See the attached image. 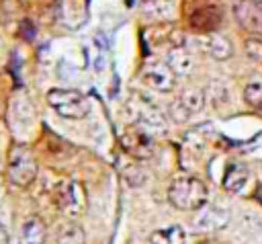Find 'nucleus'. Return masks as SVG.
I'll list each match as a JSON object with an SVG mask.
<instances>
[{
    "instance_id": "obj_1",
    "label": "nucleus",
    "mask_w": 262,
    "mask_h": 244,
    "mask_svg": "<svg viewBox=\"0 0 262 244\" xmlns=\"http://www.w3.org/2000/svg\"><path fill=\"white\" fill-rule=\"evenodd\" d=\"M207 185L190 174H180L168 189V201L180 211H199L207 205Z\"/></svg>"
},
{
    "instance_id": "obj_2",
    "label": "nucleus",
    "mask_w": 262,
    "mask_h": 244,
    "mask_svg": "<svg viewBox=\"0 0 262 244\" xmlns=\"http://www.w3.org/2000/svg\"><path fill=\"white\" fill-rule=\"evenodd\" d=\"M37 170H39L37 160H35L33 152L27 146L14 144L8 150V168H6V174H8V180L14 187H29L37 178Z\"/></svg>"
},
{
    "instance_id": "obj_3",
    "label": "nucleus",
    "mask_w": 262,
    "mask_h": 244,
    "mask_svg": "<svg viewBox=\"0 0 262 244\" xmlns=\"http://www.w3.org/2000/svg\"><path fill=\"white\" fill-rule=\"evenodd\" d=\"M51 197H53L55 207L63 215L72 217V219L82 215L84 209H86V189L76 178H61L53 187V195Z\"/></svg>"
},
{
    "instance_id": "obj_4",
    "label": "nucleus",
    "mask_w": 262,
    "mask_h": 244,
    "mask_svg": "<svg viewBox=\"0 0 262 244\" xmlns=\"http://www.w3.org/2000/svg\"><path fill=\"white\" fill-rule=\"evenodd\" d=\"M49 107L66 119H84L90 111V103L86 94L74 88H51L47 92Z\"/></svg>"
},
{
    "instance_id": "obj_5",
    "label": "nucleus",
    "mask_w": 262,
    "mask_h": 244,
    "mask_svg": "<svg viewBox=\"0 0 262 244\" xmlns=\"http://www.w3.org/2000/svg\"><path fill=\"white\" fill-rule=\"evenodd\" d=\"M186 21L199 35L215 33L223 21V10L215 0H194V4L186 10Z\"/></svg>"
},
{
    "instance_id": "obj_6",
    "label": "nucleus",
    "mask_w": 262,
    "mask_h": 244,
    "mask_svg": "<svg viewBox=\"0 0 262 244\" xmlns=\"http://www.w3.org/2000/svg\"><path fill=\"white\" fill-rule=\"evenodd\" d=\"M141 78L147 86L160 92H170L176 86V74L174 70L166 64V59H149L143 64Z\"/></svg>"
},
{
    "instance_id": "obj_7",
    "label": "nucleus",
    "mask_w": 262,
    "mask_h": 244,
    "mask_svg": "<svg viewBox=\"0 0 262 244\" xmlns=\"http://www.w3.org/2000/svg\"><path fill=\"white\" fill-rule=\"evenodd\" d=\"M127 107H129V111H131V117H133L135 125L141 127V129H145L147 133H149L151 129L162 131V129L166 127V121H164L162 113H160L158 107H154L149 100H143V98H139V96L135 94V96L127 103Z\"/></svg>"
},
{
    "instance_id": "obj_8",
    "label": "nucleus",
    "mask_w": 262,
    "mask_h": 244,
    "mask_svg": "<svg viewBox=\"0 0 262 244\" xmlns=\"http://www.w3.org/2000/svg\"><path fill=\"white\" fill-rule=\"evenodd\" d=\"M121 146H123V150L131 158H137V160H147L154 154V139H151V135L145 129L137 127V125L127 127L121 133Z\"/></svg>"
},
{
    "instance_id": "obj_9",
    "label": "nucleus",
    "mask_w": 262,
    "mask_h": 244,
    "mask_svg": "<svg viewBox=\"0 0 262 244\" xmlns=\"http://www.w3.org/2000/svg\"><path fill=\"white\" fill-rule=\"evenodd\" d=\"M205 105V92L199 88H188L184 90L180 96H176V100H172L170 105V117L176 123H184L188 121L192 115H196Z\"/></svg>"
},
{
    "instance_id": "obj_10",
    "label": "nucleus",
    "mask_w": 262,
    "mask_h": 244,
    "mask_svg": "<svg viewBox=\"0 0 262 244\" xmlns=\"http://www.w3.org/2000/svg\"><path fill=\"white\" fill-rule=\"evenodd\" d=\"M233 16L252 37L262 35V4L256 0H239L233 6Z\"/></svg>"
},
{
    "instance_id": "obj_11",
    "label": "nucleus",
    "mask_w": 262,
    "mask_h": 244,
    "mask_svg": "<svg viewBox=\"0 0 262 244\" xmlns=\"http://www.w3.org/2000/svg\"><path fill=\"white\" fill-rule=\"evenodd\" d=\"M227 221H229V213H227L225 209L213 207V205H209V207L205 205V207L199 209V213H196L192 226H194V230H199V232H213V230L225 228Z\"/></svg>"
},
{
    "instance_id": "obj_12",
    "label": "nucleus",
    "mask_w": 262,
    "mask_h": 244,
    "mask_svg": "<svg viewBox=\"0 0 262 244\" xmlns=\"http://www.w3.org/2000/svg\"><path fill=\"white\" fill-rule=\"evenodd\" d=\"M196 43H199V47L203 49V51H207L211 57H215V59H227L231 53H233V45H231V41L225 37V35H221V33H207V35H199V39H196Z\"/></svg>"
},
{
    "instance_id": "obj_13",
    "label": "nucleus",
    "mask_w": 262,
    "mask_h": 244,
    "mask_svg": "<svg viewBox=\"0 0 262 244\" xmlns=\"http://www.w3.org/2000/svg\"><path fill=\"white\" fill-rule=\"evenodd\" d=\"M250 178V170L244 162H229L223 174V189L227 193H239Z\"/></svg>"
},
{
    "instance_id": "obj_14",
    "label": "nucleus",
    "mask_w": 262,
    "mask_h": 244,
    "mask_svg": "<svg viewBox=\"0 0 262 244\" xmlns=\"http://www.w3.org/2000/svg\"><path fill=\"white\" fill-rule=\"evenodd\" d=\"M45 238H47L45 221L39 215H29L23 221L18 244H45Z\"/></svg>"
},
{
    "instance_id": "obj_15",
    "label": "nucleus",
    "mask_w": 262,
    "mask_h": 244,
    "mask_svg": "<svg viewBox=\"0 0 262 244\" xmlns=\"http://www.w3.org/2000/svg\"><path fill=\"white\" fill-rule=\"evenodd\" d=\"M166 64L174 70L176 76H182V74H188V72L192 70L194 59H192V53L186 49V45H182V47H172V49H168V53H166Z\"/></svg>"
},
{
    "instance_id": "obj_16",
    "label": "nucleus",
    "mask_w": 262,
    "mask_h": 244,
    "mask_svg": "<svg viewBox=\"0 0 262 244\" xmlns=\"http://www.w3.org/2000/svg\"><path fill=\"white\" fill-rule=\"evenodd\" d=\"M149 244H186V232L180 226H168L149 234Z\"/></svg>"
},
{
    "instance_id": "obj_17",
    "label": "nucleus",
    "mask_w": 262,
    "mask_h": 244,
    "mask_svg": "<svg viewBox=\"0 0 262 244\" xmlns=\"http://www.w3.org/2000/svg\"><path fill=\"white\" fill-rule=\"evenodd\" d=\"M84 230L78 223H66L57 232V244H84Z\"/></svg>"
},
{
    "instance_id": "obj_18",
    "label": "nucleus",
    "mask_w": 262,
    "mask_h": 244,
    "mask_svg": "<svg viewBox=\"0 0 262 244\" xmlns=\"http://www.w3.org/2000/svg\"><path fill=\"white\" fill-rule=\"evenodd\" d=\"M244 98L246 103L256 109V111H262V78H252L246 88H244Z\"/></svg>"
},
{
    "instance_id": "obj_19",
    "label": "nucleus",
    "mask_w": 262,
    "mask_h": 244,
    "mask_svg": "<svg viewBox=\"0 0 262 244\" xmlns=\"http://www.w3.org/2000/svg\"><path fill=\"white\" fill-rule=\"evenodd\" d=\"M246 55L256 62V64H262V41L258 37H250L246 39Z\"/></svg>"
},
{
    "instance_id": "obj_20",
    "label": "nucleus",
    "mask_w": 262,
    "mask_h": 244,
    "mask_svg": "<svg viewBox=\"0 0 262 244\" xmlns=\"http://www.w3.org/2000/svg\"><path fill=\"white\" fill-rule=\"evenodd\" d=\"M0 244H10V236H8V230L4 228V223H0Z\"/></svg>"
},
{
    "instance_id": "obj_21",
    "label": "nucleus",
    "mask_w": 262,
    "mask_h": 244,
    "mask_svg": "<svg viewBox=\"0 0 262 244\" xmlns=\"http://www.w3.org/2000/svg\"><path fill=\"white\" fill-rule=\"evenodd\" d=\"M196 244H223L221 240H215V238H203V240H199Z\"/></svg>"
},
{
    "instance_id": "obj_22",
    "label": "nucleus",
    "mask_w": 262,
    "mask_h": 244,
    "mask_svg": "<svg viewBox=\"0 0 262 244\" xmlns=\"http://www.w3.org/2000/svg\"><path fill=\"white\" fill-rule=\"evenodd\" d=\"M256 199L260 201V205H262V182L256 187Z\"/></svg>"
},
{
    "instance_id": "obj_23",
    "label": "nucleus",
    "mask_w": 262,
    "mask_h": 244,
    "mask_svg": "<svg viewBox=\"0 0 262 244\" xmlns=\"http://www.w3.org/2000/svg\"><path fill=\"white\" fill-rule=\"evenodd\" d=\"M0 189H2V170H0Z\"/></svg>"
}]
</instances>
